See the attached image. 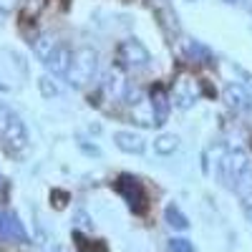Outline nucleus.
<instances>
[{
    "label": "nucleus",
    "instance_id": "nucleus-1",
    "mask_svg": "<svg viewBox=\"0 0 252 252\" xmlns=\"http://www.w3.org/2000/svg\"><path fill=\"white\" fill-rule=\"evenodd\" d=\"M96 68H98V56L94 48H78L73 56H71V66H68V83L73 89H83L86 83L96 76Z\"/></svg>",
    "mask_w": 252,
    "mask_h": 252
},
{
    "label": "nucleus",
    "instance_id": "nucleus-2",
    "mask_svg": "<svg viewBox=\"0 0 252 252\" xmlns=\"http://www.w3.org/2000/svg\"><path fill=\"white\" fill-rule=\"evenodd\" d=\"M116 66L121 71H129V73H139L146 71L152 66V53L144 48V43H139L136 38H129L119 43L116 48Z\"/></svg>",
    "mask_w": 252,
    "mask_h": 252
},
{
    "label": "nucleus",
    "instance_id": "nucleus-3",
    "mask_svg": "<svg viewBox=\"0 0 252 252\" xmlns=\"http://www.w3.org/2000/svg\"><path fill=\"white\" fill-rule=\"evenodd\" d=\"M114 187H116V192L124 197V202L129 204L131 212H136V215L146 212V207H149V197H146L144 184L134 174H121Z\"/></svg>",
    "mask_w": 252,
    "mask_h": 252
},
{
    "label": "nucleus",
    "instance_id": "nucleus-4",
    "mask_svg": "<svg viewBox=\"0 0 252 252\" xmlns=\"http://www.w3.org/2000/svg\"><path fill=\"white\" fill-rule=\"evenodd\" d=\"M124 98H129V109H131V119L134 124L139 126H157V116H154V106H152V98L146 96L141 89H126V96Z\"/></svg>",
    "mask_w": 252,
    "mask_h": 252
},
{
    "label": "nucleus",
    "instance_id": "nucleus-5",
    "mask_svg": "<svg viewBox=\"0 0 252 252\" xmlns=\"http://www.w3.org/2000/svg\"><path fill=\"white\" fill-rule=\"evenodd\" d=\"M199 98V81L189 73H179L172 83V103H177L179 109L194 106Z\"/></svg>",
    "mask_w": 252,
    "mask_h": 252
},
{
    "label": "nucleus",
    "instance_id": "nucleus-6",
    "mask_svg": "<svg viewBox=\"0 0 252 252\" xmlns=\"http://www.w3.org/2000/svg\"><path fill=\"white\" fill-rule=\"evenodd\" d=\"M250 169V159L242 149H232V152H227L220 161V174L222 179L229 184V187H235V182Z\"/></svg>",
    "mask_w": 252,
    "mask_h": 252
},
{
    "label": "nucleus",
    "instance_id": "nucleus-7",
    "mask_svg": "<svg viewBox=\"0 0 252 252\" xmlns=\"http://www.w3.org/2000/svg\"><path fill=\"white\" fill-rule=\"evenodd\" d=\"M152 8L159 18V26L164 28L166 35H179V20L174 8L169 5V0H152Z\"/></svg>",
    "mask_w": 252,
    "mask_h": 252
},
{
    "label": "nucleus",
    "instance_id": "nucleus-8",
    "mask_svg": "<svg viewBox=\"0 0 252 252\" xmlns=\"http://www.w3.org/2000/svg\"><path fill=\"white\" fill-rule=\"evenodd\" d=\"M3 139H5V144L10 146L13 152L26 149V144H28V131H26V124L20 121L18 116H10V121H8V126H5V131H3Z\"/></svg>",
    "mask_w": 252,
    "mask_h": 252
},
{
    "label": "nucleus",
    "instance_id": "nucleus-9",
    "mask_svg": "<svg viewBox=\"0 0 252 252\" xmlns=\"http://www.w3.org/2000/svg\"><path fill=\"white\" fill-rule=\"evenodd\" d=\"M0 237L13 240V242H28V232H26L23 222H20L13 212L0 217Z\"/></svg>",
    "mask_w": 252,
    "mask_h": 252
},
{
    "label": "nucleus",
    "instance_id": "nucleus-10",
    "mask_svg": "<svg viewBox=\"0 0 252 252\" xmlns=\"http://www.w3.org/2000/svg\"><path fill=\"white\" fill-rule=\"evenodd\" d=\"M224 103L232 111H247L252 106V96L240 83H229V86H224Z\"/></svg>",
    "mask_w": 252,
    "mask_h": 252
},
{
    "label": "nucleus",
    "instance_id": "nucleus-11",
    "mask_svg": "<svg viewBox=\"0 0 252 252\" xmlns=\"http://www.w3.org/2000/svg\"><path fill=\"white\" fill-rule=\"evenodd\" d=\"M71 48L68 46H56L53 48V53L48 56V61H46V68L53 73V76H66L68 73V66H71Z\"/></svg>",
    "mask_w": 252,
    "mask_h": 252
},
{
    "label": "nucleus",
    "instance_id": "nucleus-12",
    "mask_svg": "<svg viewBox=\"0 0 252 252\" xmlns=\"http://www.w3.org/2000/svg\"><path fill=\"white\" fill-rule=\"evenodd\" d=\"M152 106H154V116H157V126L166 124V116H169V109H172V96L166 94L161 86H154L152 89Z\"/></svg>",
    "mask_w": 252,
    "mask_h": 252
},
{
    "label": "nucleus",
    "instance_id": "nucleus-13",
    "mask_svg": "<svg viewBox=\"0 0 252 252\" xmlns=\"http://www.w3.org/2000/svg\"><path fill=\"white\" fill-rule=\"evenodd\" d=\"M114 141H116V146L121 152H126V154H141L144 152V139L139 136V134H134V131H116L114 134Z\"/></svg>",
    "mask_w": 252,
    "mask_h": 252
},
{
    "label": "nucleus",
    "instance_id": "nucleus-14",
    "mask_svg": "<svg viewBox=\"0 0 252 252\" xmlns=\"http://www.w3.org/2000/svg\"><path fill=\"white\" fill-rule=\"evenodd\" d=\"M126 89H129V83L124 81L121 68L111 71V73H109V78L103 81V91H106V96H109L111 101H121V98L126 96Z\"/></svg>",
    "mask_w": 252,
    "mask_h": 252
},
{
    "label": "nucleus",
    "instance_id": "nucleus-15",
    "mask_svg": "<svg viewBox=\"0 0 252 252\" xmlns=\"http://www.w3.org/2000/svg\"><path fill=\"white\" fill-rule=\"evenodd\" d=\"M164 220H166V224H169L172 229H179V232H184V229L189 227V220H187V215L182 212V209H179L174 202L164 207Z\"/></svg>",
    "mask_w": 252,
    "mask_h": 252
},
{
    "label": "nucleus",
    "instance_id": "nucleus-16",
    "mask_svg": "<svg viewBox=\"0 0 252 252\" xmlns=\"http://www.w3.org/2000/svg\"><path fill=\"white\" fill-rule=\"evenodd\" d=\"M31 43H33V53H35L40 61H43V63L48 61V56H51V53H53V48L58 46V43H56V38H53V35H48V33L38 35L35 40H31Z\"/></svg>",
    "mask_w": 252,
    "mask_h": 252
},
{
    "label": "nucleus",
    "instance_id": "nucleus-17",
    "mask_svg": "<svg viewBox=\"0 0 252 252\" xmlns=\"http://www.w3.org/2000/svg\"><path fill=\"white\" fill-rule=\"evenodd\" d=\"M184 51H187L189 58L197 61V63H212V51H209L207 46H202L199 40H187Z\"/></svg>",
    "mask_w": 252,
    "mask_h": 252
},
{
    "label": "nucleus",
    "instance_id": "nucleus-18",
    "mask_svg": "<svg viewBox=\"0 0 252 252\" xmlns=\"http://www.w3.org/2000/svg\"><path fill=\"white\" fill-rule=\"evenodd\" d=\"M177 149H179V136H174V134H161V136H157V141H154V152L161 154V157H169V154H174Z\"/></svg>",
    "mask_w": 252,
    "mask_h": 252
},
{
    "label": "nucleus",
    "instance_id": "nucleus-19",
    "mask_svg": "<svg viewBox=\"0 0 252 252\" xmlns=\"http://www.w3.org/2000/svg\"><path fill=\"white\" fill-rule=\"evenodd\" d=\"M235 189H237V194H240L247 204L252 202V166H250V169H247L237 182H235Z\"/></svg>",
    "mask_w": 252,
    "mask_h": 252
},
{
    "label": "nucleus",
    "instance_id": "nucleus-20",
    "mask_svg": "<svg viewBox=\"0 0 252 252\" xmlns=\"http://www.w3.org/2000/svg\"><path fill=\"white\" fill-rule=\"evenodd\" d=\"M38 89H40V94H43L46 98H56V96H61V89H58V83L51 78V76H43V78H38Z\"/></svg>",
    "mask_w": 252,
    "mask_h": 252
},
{
    "label": "nucleus",
    "instance_id": "nucleus-21",
    "mask_svg": "<svg viewBox=\"0 0 252 252\" xmlns=\"http://www.w3.org/2000/svg\"><path fill=\"white\" fill-rule=\"evenodd\" d=\"M169 250H172V252H194L192 242L184 240V237H174V240L169 242Z\"/></svg>",
    "mask_w": 252,
    "mask_h": 252
},
{
    "label": "nucleus",
    "instance_id": "nucleus-22",
    "mask_svg": "<svg viewBox=\"0 0 252 252\" xmlns=\"http://www.w3.org/2000/svg\"><path fill=\"white\" fill-rule=\"evenodd\" d=\"M73 222H76L78 227H83V229H91V217L83 212V209H78V212L73 215Z\"/></svg>",
    "mask_w": 252,
    "mask_h": 252
},
{
    "label": "nucleus",
    "instance_id": "nucleus-23",
    "mask_svg": "<svg viewBox=\"0 0 252 252\" xmlns=\"http://www.w3.org/2000/svg\"><path fill=\"white\" fill-rule=\"evenodd\" d=\"M10 116H13V114H10V109L5 106V103H3V101H0V134H3V131H5V126H8V121H10Z\"/></svg>",
    "mask_w": 252,
    "mask_h": 252
},
{
    "label": "nucleus",
    "instance_id": "nucleus-24",
    "mask_svg": "<svg viewBox=\"0 0 252 252\" xmlns=\"http://www.w3.org/2000/svg\"><path fill=\"white\" fill-rule=\"evenodd\" d=\"M46 5V0H31L28 8H26V15H38V10Z\"/></svg>",
    "mask_w": 252,
    "mask_h": 252
},
{
    "label": "nucleus",
    "instance_id": "nucleus-25",
    "mask_svg": "<svg viewBox=\"0 0 252 252\" xmlns=\"http://www.w3.org/2000/svg\"><path fill=\"white\" fill-rule=\"evenodd\" d=\"M78 146H81V149H83V152H86L89 157H101V149H98V146H96V144L91 146V144H86V141H81Z\"/></svg>",
    "mask_w": 252,
    "mask_h": 252
},
{
    "label": "nucleus",
    "instance_id": "nucleus-26",
    "mask_svg": "<svg viewBox=\"0 0 252 252\" xmlns=\"http://www.w3.org/2000/svg\"><path fill=\"white\" fill-rule=\"evenodd\" d=\"M51 199H56V207H63V204H66V199H68V194H66V192H58V189H56V192L51 194Z\"/></svg>",
    "mask_w": 252,
    "mask_h": 252
},
{
    "label": "nucleus",
    "instance_id": "nucleus-27",
    "mask_svg": "<svg viewBox=\"0 0 252 252\" xmlns=\"http://www.w3.org/2000/svg\"><path fill=\"white\" fill-rule=\"evenodd\" d=\"M20 0H0V10H13Z\"/></svg>",
    "mask_w": 252,
    "mask_h": 252
},
{
    "label": "nucleus",
    "instance_id": "nucleus-28",
    "mask_svg": "<svg viewBox=\"0 0 252 252\" xmlns=\"http://www.w3.org/2000/svg\"><path fill=\"white\" fill-rule=\"evenodd\" d=\"M247 220H250V224H252V202H250V207H247Z\"/></svg>",
    "mask_w": 252,
    "mask_h": 252
},
{
    "label": "nucleus",
    "instance_id": "nucleus-29",
    "mask_svg": "<svg viewBox=\"0 0 252 252\" xmlns=\"http://www.w3.org/2000/svg\"><path fill=\"white\" fill-rule=\"evenodd\" d=\"M48 252H63V247H58V245H53V247H51Z\"/></svg>",
    "mask_w": 252,
    "mask_h": 252
},
{
    "label": "nucleus",
    "instance_id": "nucleus-30",
    "mask_svg": "<svg viewBox=\"0 0 252 252\" xmlns=\"http://www.w3.org/2000/svg\"><path fill=\"white\" fill-rule=\"evenodd\" d=\"M224 3H237V0H224Z\"/></svg>",
    "mask_w": 252,
    "mask_h": 252
},
{
    "label": "nucleus",
    "instance_id": "nucleus-31",
    "mask_svg": "<svg viewBox=\"0 0 252 252\" xmlns=\"http://www.w3.org/2000/svg\"><path fill=\"white\" fill-rule=\"evenodd\" d=\"M0 187H3V177H0Z\"/></svg>",
    "mask_w": 252,
    "mask_h": 252
},
{
    "label": "nucleus",
    "instance_id": "nucleus-32",
    "mask_svg": "<svg viewBox=\"0 0 252 252\" xmlns=\"http://www.w3.org/2000/svg\"><path fill=\"white\" fill-rule=\"evenodd\" d=\"M0 217H3V215H0Z\"/></svg>",
    "mask_w": 252,
    "mask_h": 252
}]
</instances>
